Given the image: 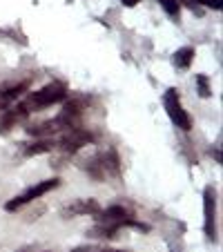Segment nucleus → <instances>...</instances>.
I'll return each mask as SVG.
<instances>
[{
    "label": "nucleus",
    "mask_w": 223,
    "mask_h": 252,
    "mask_svg": "<svg viewBox=\"0 0 223 252\" xmlns=\"http://www.w3.org/2000/svg\"><path fill=\"white\" fill-rule=\"evenodd\" d=\"M65 98H67V87L63 85V83H49V85L40 87L38 92H33V94L25 100V105H27L29 112H32V110L49 107V105H54V103H61V100H65Z\"/></svg>",
    "instance_id": "f257e3e1"
},
{
    "label": "nucleus",
    "mask_w": 223,
    "mask_h": 252,
    "mask_svg": "<svg viewBox=\"0 0 223 252\" xmlns=\"http://www.w3.org/2000/svg\"><path fill=\"white\" fill-rule=\"evenodd\" d=\"M58 186H61V181H58V179H47V181L36 183V186L27 188V190H25L20 196H14L11 201H7L5 210H7V212H18L20 208H25L27 203H32V201H36V199H40V196L47 194V192L56 190Z\"/></svg>",
    "instance_id": "f03ea898"
},
{
    "label": "nucleus",
    "mask_w": 223,
    "mask_h": 252,
    "mask_svg": "<svg viewBox=\"0 0 223 252\" xmlns=\"http://www.w3.org/2000/svg\"><path fill=\"white\" fill-rule=\"evenodd\" d=\"M163 105H165V112L170 116V121L181 127L183 132H190L192 129V119L188 116V112L183 110V105H181V98H179V92L176 90H167L165 96H163Z\"/></svg>",
    "instance_id": "7ed1b4c3"
},
{
    "label": "nucleus",
    "mask_w": 223,
    "mask_h": 252,
    "mask_svg": "<svg viewBox=\"0 0 223 252\" xmlns=\"http://www.w3.org/2000/svg\"><path fill=\"white\" fill-rule=\"evenodd\" d=\"M203 210H205V234H208L210 239H217V228H214L217 192H214V188H205V192H203Z\"/></svg>",
    "instance_id": "20e7f679"
},
{
    "label": "nucleus",
    "mask_w": 223,
    "mask_h": 252,
    "mask_svg": "<svg viewBox=\"0 0 223 252\" xmlns=\"http://www.w3.org/2000/svg\"><path fill=\"white\" fill-rule=\"evenodd\" d=\"M98 212H100V205L94 199H83L65 210V214H98Z\"/></svg>",
    "instance_id": "39448f33"
},
{
    "label": "nucleus",
    "mask_w": 223,
    "mask_h": 252,
    "mask_svg": "<svg viewBox=\"0 0 223 252\" xmlns=\"http://www.w3.org/2000/svg\"><path fill=\"white\" fill-rule=\"evenodd\" d=\"M194 47H181L179 52L174 54V63L179 69H188V67L192 65V61H194Z\"/></svg>",
    "instance_id": "423d86ee"
},
{
    "label": "nucleus",
    "mask_w": 223,
    "mask_h": 252,
    "mask_svg": "<svg viewBox=\"0 0 223 252\" xmlns=\"http://www.w3.org/2000/svg\"><path fill=\"white\" fill-rule=\"evenodd\" d=\"M49 150H54L52 141H36L25 148V154H27V157H36V154H45V152H49Z\"/></svg>",
    "instance_id": "0eeeda50"
},
{
    "label": "nucleus",
    "mask_w": 223,
    "mask_h": 252,
    "mask_svg": "<svg viewBox=\"0 0 223 252\" xmlns=\"http://www.w3.org/2000/svg\"><path fill=\"white\" fill-rule=\"evenodd\" d=\"M18 123V119H16V114L11 110H5L2 114H0V134H7L11 132V127Z\"/></svg>",
    "instance_id": "6e6552de"
},
{
    "label": "nucleus",
    "mask_w": 223,
    "mask_h": 252,
    "mask_svg": "<svg viewBox=\"0 0 223 252\" xmlns=\"http://www.w3.org/2000/svg\"><path fill=\"white\" fill-rule=\"evenodd\" d=\"M27 90V83H20V85H14V87H7L2 94H0V100H16L18 96L25 94Z\"/></svg>",
    "instance_id": "1a4fd4ad"
},
{
    "label": "nucleus",
    "mask_w": 223,
    "mask_h": 252,
    "mask_svg": "<svg viewBox=\"0 0 223 252\" xmlns=\"http://www.w3.org/2000/svg\"><path fill=\"white\" fill-rule=\"evenodd\" d=\"M196 87H199V94L203 96V98H208L212 92H210V81L205 74H196Z\"/></svg>",
    "instance_id": "9d476101"
},
{
    "label": "nucleus",
    "mask_w": 223,
    "mask_h": 252,
    "mask_svg": "<svg viewBox=\"0 0 223 252\" xmlns=\"http://www.w3.org/2000/svg\"><path fill=\"white\" fill-rule=\"evenodd\" d=\"M159 5L165 9L167 16H179L181 14V5L176 2V0H159Z\"/></svg>",
    "instance_id": "9b49d317"
},
{
    "label": "nucleus",
    "mask_w": 223,
    "mask_h": 252,
    "mask_svg": "<svg viewBox=\"0 0 223 252\" xmlns=\"http://www.w3.org/2000/svg\"><path fill=\"white\" fill-rule=\"evenodd\" d=\"M194 2H203L205 7H212V9H221V0H194Z\"/></svg>",
    "instance_id": "f8f14e48"
},
{
    "label": "nucleus",
    "mask_w": 223,
    "mask_h": 252,
    "mask_svg": "<svg viewBox=\"0 0 223 252\" xmlns=\"http://www.w3.org/2000/svg\"><path fill=\"white\" fill-rule=\"evenodd\" d=\"M141 0H123V5H127V7H136Z\"/></svg>",
    "instance_id": "ddd939ff"
},
{
    "label": "nucleus",
    "mask_w": 223,
    "mask_h": 252,
    "mask_svg": "<svg viewBox=\"0 0 223 252\" xmlns=\"http://www.w3.org/2000/svg\"><path fill=\"white\" fill-rule=\"evenodd\" d=\"M100 252H125V250H100Z\"/></svg>",
    "instance_id": "4468645a"
}]
</instances>
